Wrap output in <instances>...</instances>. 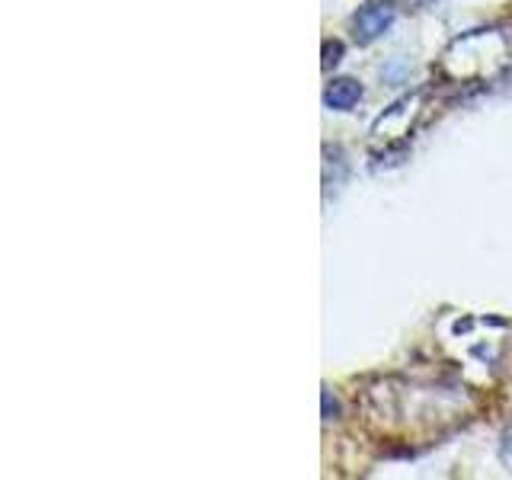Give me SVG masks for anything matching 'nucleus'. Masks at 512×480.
Instances as JSON below:
<instances>
[{"instance_id":"obj_1","label":"nucleus","mask_w":512,"mask_h":480,"mask_svg":"<svg viewBox=\"0 0 512 480\" xmlns=\"http://www.w3.org/2000/svg\"><path fill=\"white\" fill-rule=\"evenodd\" d=\"M394 16H397L394 0H372V4H365L356 16H352V29H356V39L362 45L381 39L384 32L391 29Z\"/></svg>"},{"instance_id":"obj_4","label":"nucleus","mask_w":512,"mask_h":480,"mask_svg":"<svg viewBox=\"0 0 512 480\" xmlns=\"http://www.w3.org/2000/svg\"><path fill=\"white\" fill-rule=\"evenodd\" d=\"M410 4H416V7H429V4H436V0H410Z\"/></svg>"},{"instance_id":"obj_2","label":"nucleus","mask_w":512,"mask_h":480,"mask_svg":"<svg viewBox=\"0 0 512 480\" xmlns=\"http://www.w3.org/2000/svg\"><path fill=\"white\" fill-rule=\"evenodd\" d=\"M359 96H362V87L356 84L352 77H340V80H333V84L327 87L324 93V103L336 112H346L359 103Z\"/></svg>"},{"instance_id":"obj_3","label":"nucleus","mask_w":512,"mask_h":480,"mask_svg":"<svg viewBox=\"0 0 512 480\" xmlns=\"http://www.w3.org/2000/svg\"><path fill=\"white\" fill-rule=\"evenodd\" d=\"M340 55H343V45L340 42H324V71H330L336 61H340Z\"/></svg>"}]
</instances>
